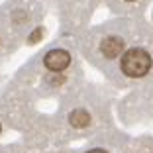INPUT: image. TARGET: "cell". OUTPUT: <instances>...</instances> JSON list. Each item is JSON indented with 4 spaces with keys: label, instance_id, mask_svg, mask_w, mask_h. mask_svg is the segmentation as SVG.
Segmentation results:
<instances>
[{
    "label": "cell",
    "instance_id": "cell-1",
    "mask_svg": "<svg viewBox=\"0 0 153 153\" xmlns=\"http://www.w3.org/2000/svg\"><path fill=\"white\" fill-rule=\"evenodd\" d=\"M120 67L124 71V75L131 76V79H140V76H145L151 69V55L145 49H140V47H134V49L126 51L122 55Z\"/></svg>",
    "mask_w": 153,
    "mask_h": 153
},
{
    "label": "cell",
    "instance_id": "cell-2",
    "mask_svg": "<svg viewBox=\"0 0 153 153\" xmlns=\"http://www.w3.org/2000/svg\"><path fill=\"white\" fill-rule=\"evenodd\" d=\"M71 63V55L65 49H51L49 53L43 57V65L53 73H61L69 67Z\"/></svg>",
    "mask_w": 153,
    "mask_h": 153
},
{
    "label": "cell",
    "instance_id": "cell-3",
    "mask_svg": "<svg viewBox=\"0 0 153 153\" xmlns=\"http://www.w3.org/2000/svg\"><path fill=\"white\" fill-rule=\"evenodd\" d=\"M100 51H102L104 57H108V59L118 57V55H122V51H124V39H122V37H116V36L106 37V39H102V43H100Z\"/></svg>",
    "mask_w": 153,
    "mask_h": 153
},
{
    "label": "cell",
    "instance_id": "cell-4",
    "mask_svg": "<svg viewBox=\"0 0 153 153\" xmlns=\"http://www.w3.org/2000/svg\"><path fill=\"white\" fill-rule=\"evenodd\" d=\"M88 122H90V116H88L86 110L76 108V110H73V112L69 114V124H71L73 128H86Z\"/></svg>",
    "mask_w": 153,
    "mask_h": 153
},
{
    "label": "cell",
    "instance_id": "cell-5",
    "mask_svg": "<svg viewBox=\"0 0 153 153\" xmlns=\"http://www.w3.org/2000/svg\"><path fill=\"white\" fill-rule=\"evenodd\" d=\"M39 37H41V30H37V32H33L32 36H30V41H32V43H36Z\"/></svg>",
    "mask_w": 153,
    "mask_h": 153
},
{
    "label": "cell",
    "instance_id": "cell-6",
    "mask_svg": "<svg viewBox=\"0 0 153 153\" xmlns=\"http://www.w3.org/2000/svg\"><path fill=\"white\" fill-rule=\"evenodd\" d=\"M86 153H106L104 149H90V151H86Z\"/></svg>",
    "mask_w": 153,
    "mask_h": 153
},
{
    "label": "cell",
    "instance_id": "cell-7",
    "mask_svg": "<svg viewBox=\"0 0 153 153\" xmlns=\"http://www.w3.org/2000/svg\"><path fill=\"white\" fill-rule=\"evenodd\" d=\"M130 2H131V0H130Z\"/></svg>",
    "mask_w": 153,
    "mask_h": 153
}]
</instances>
